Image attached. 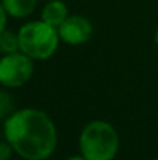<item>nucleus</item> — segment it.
Listing matches in <instances>:
<instances>
[{"label":"nucleus","mask_w":158,"mask_h":160,"mask_svg":"<svg viewBox=\"0 0 158 160\" xmlns=\"http://www.w3.org/2000/svg\"><path fill=\"white\" fill-rule=\"evenodd\" d=\"M5 138L25 160H47L56 149L57 134L51 118L37 109H22L5 120Z\"/></svg>","instance_id":"1"},{"label":"nucleus","mask_w":158,"mask_h":160,"mask_svg":"<svg viewBox=\"0 0 158 160\" xmlns=\"http://www.w3.org/2000/svg\"><path fill=\"white\" fill-rule=\"evenodd\" d=\"M79 148L87 160H113L119 149V137L112 124L95 120L82 129Z\"/></svg>","instance_id":"2"},{"label":"nucleus","mask_w":158,"mask_h":160,"mask_svg":"<svg viewBox=\"0 0 158 160\" xmlns=\"http://www.w3.org/2000/svg\"><path fill=\"white\" fill-rule=\"evenodd\" d=\"M17 34L20 52L37 61L51 58L56 53L60 41L57 28L48 25L42 19L22 25Z\"/></svg>","instance_id":"3"},{"label":"nucleus","mask_w":158,"mask_h":160,"mask_svg":"<svg viewBox=\"0 0 158 160\" xmlns=\"http://www.w3.org/2000/svg\"><path fill=\"white\" fill-rule=\"evenodd\" d=\"M34 72L33 59L22 52L5 54L0 59V84L5 87H22Z\"/></svg>","instance_id":"4"},{"label":"nucleus","mask_w":158,"mask_h":160,"mask_svg":"<svg viewBox=\"0 0 158 160\" xmlns=\"http://www.w3.org/2000/svg\"><path fill=\"white\" fill-rule=\"evenodd\" d=\"M60 41L70 45H81L92 38L93 27L84 16H68L57 28Z\"/></svg>","instance_id":"5"},{"label":"nucleus","mask_w":158,"mask_h":160,"mask_svg":"<svg viewBox=\"0 0 158 160\" xmlns=\"http://www.w3.org/2000/svg\"><path fill=\"white\" fill-rule=\"evenodd\" d=\"M41 17L48 25L59 28V25L68 17V8L62 0H51L44 6Z\"/></svg>","instance_id":"6"},{"label":"nucleus","mask_w":158,"mask_h":160,"mask_svg":"<svg viewBox=\"0 0 158 160\" xmlns=\"http://www.w3.org/2000/svg\"><path fill=\"white\" fill-rule=\"evenodd\" d=\"M6 14L11 17H26L34 12L37 0H0Z\"/></svg>","instance_id":"7"},{"label":"nucleus","mask_w":158,"mask_h":160,"mask_svg":"<svg viewBox=\"0 0 158 160\" xmlns=\"http://www.w3.org/2000/svg\"><path fill=\"white\" fill-rule=\"evenodd\" d=\"M0 52L3 54L20 52L19 45V34H16L11 30H3L0 33Z\"/></svg>","instance_id":"8"},{"label":"nucleus","mask_w":158,"mask_h":160,"mask_svg":"<svg viewBox=\"0 0 158 160\" xmlns=\"http://www.w3.org/2000/svg\"><path fill=\"white\" fill-rule=\"evenodd\" d=\"M12 98L8 92L0 90V120H6L12 112Z\"/></svg>","instance_id":"9"},{"label":"nucleus","mask_w":158,"mask_h":160,"mask_svg":"<svg viewBox=\"0 0 158 160\" xmlns=\"http://www.w3.org/2000/svg\"><path fill=\"white\" fill-rule=\"evenodd\" d=\"M12 146L8 142H0V160H9L12 156Z\"/></svg>","instance_id":"10"},{"label":"nucleus","mask_w":158,"mask_h":160,"mask_svg":"<svg viewBox=\"0 0 158 160\" xmlns=\"http://www.w3.org/2000/svg\"><path fill=\"white\" fill-rule=\"evenodd\" d=\"M6 11H5V8H3V5H2V2H0V33L5 30V27H6Z\"/></svg>","instance_id":"11"},{"label":"nucleus","mask_w":158,"mask_h":160,"mask_svg":"<svg viewBox=\"0 0 158 160\" xmlns=\"http://www.w3.org/2000/svg\"><path fill=\"white\" fill-rule=\"evenodd\" d=\"M67 160H87V159H85V157L81 154V156H73V157H68Z\"/></svg>","instance_id":"12"},{"label":"nucleus","mask_w":158,"mask_h":160,"mask_svg":"<svg viewBox=\"0 0 158 160\" xmlns=\"http://www.w3.org/2000/svg\"><path fill=\"white\" fill-rule=\"evenodd\" d=\"M155 44L158 45V28H157V31H155Z\"/></svg>","instance_id":"13"},{"label":"nucleus","mask_w":158,"mask_h":160,"mask_svg":"<svg viewBox=\"0 0 158 160\" xmlns=\"http://www.w3.org/2000/svg\"><path fill=\"white\" fill-rule=\"evenodd\" d=\"M157 160H158V159H157Z\"/></svg>","instance_id":"14"}]
</instances>
